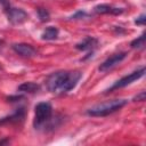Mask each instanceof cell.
Segmentation results:
<instances>
[{"mask_svg":"<svg viewBox=\"0 0 146 146\" xmlns=\"http://www.w3.org/2000/svg\"><path fill=\"white\" fill-rule=\"evenodd\" d=\"M145 36H146V34L143 33L140 36H138L137 39H135V40L131 42L130 46H131L132 48H137V49L144 48V46H145Z\"/></svg>","mask_w":146,"mask_h":146,"instance_id":"cell-14","label":"cell"},{"mask_svg":"<svg viewBox=\"0 0 146 146\" xmlns=\"http://www.w3.org/2000/svg\"><path fill=\"white\" fill-rule=\"evenodd\" d=\"M7 143H9V140H1V141H0V145H2V144H7Z\"/></svg>","mask_w":146,"mask_h":146,"instance_id":"cell-18","label":"cell"},{"mask_svg":"<svg viewBox=\"0 0 146 146\" xmlns=\"http://www.w3.org/2000/svg\"><path fill=\"white\" fill-rule=\"evenodd\" d=\"M127 56V52H117V54H114L112 55L111 57H108L105 62H103L99 66V71L102 72H105V71H108L111 70L112 67H114L115 65H117L120 62H122Z\"/></svg>","mask_w":146,"mask_h":146,"instance_id":"cell-6","label":"cell"},{"mask_svg":"<svg viewBox=\"0 0 146 146\" xmlns=\"http://www.w3.org/2000/svg\"><path fill=\"white\" fill-rule=\"evenodd\" d=\"M68 76L67 71H57L51 73L46 80V87L51 92H59L62 86Z\"/></svg>","mask_w":146,"mask_h":146,"instance_id":"cell-3","label":"cell"},{"mask_svg":"<svg viewBox=\"0 0 146 146\" xmlns=\"http://www.w3.org/2000/svg\"><path fill=\"white\" fill-rule=\"evenodd\" d=\"M58 36V29L55 27V26H49L47 27L43 33L41 34V38L43 40H54Z\"/></svg>","mask_w":146,"mask_h":146,"instance_id":"cell-13","label":"cell"},{"mask_svg":"<svg viewBox=\"0 0 146 146\" xmlns=\"http://www.w3.org/2000/svg\"><path fill=\"white\" fill-rule=\"evenodd\" d=\"M128 102L125 99H112V100H107L100 104H97L92 107H90L87 111L88 115L91 116H106L108 114H112L114 112H116L117 110L122 108Z\"/></svg>","mask_w":146,"mask_h":146,"instance_id":"cell-1","label":"cell"},{"mask_svg":"<svg viewBox=\"0 0 146 146\" xmlns=\"http://www.w3.org/2000/svg\"><path fill=\"white\" fill-rule=\"evenodd\" d=\"M25 116V111L24 108H18L15 113H13L11 115H8L6 117H2L0 120V124H6V123H13V122H18L22 121Z\"/></svg>","mask_w":146,"mask_h":146,"instance_id":"cell-9","label":"cell"},{"mask_svg":"<svg viewBox=\"0 0 146 146\" xmlns=\"http://www.w3.org/2000/svg\"><path fill=\"white\" fill-rule=\"evenodd\" d=\"M34 127L40 128L51 120L52 108L49 103H39L34 108Z\"/></svg>","mask_w":146,"mask_h":146,"instance_id":"cell-2","label":"cell"},{"mask_svg":"<svg viewBox=\"0 0 146 146\" xmlns=\"http://www.w3.org/2000/svg\"><path fill=\"white\" fill-rule=\"evenodd\" d=\"M145 74V67H140L139 70H137V71H135V72H132V73H130L129 75H125V76H123L122 79H120V80H117L108 90H107V92H110V91H113V90H115V89H120V88H123V87H127L128 84H130V83H132L133 81H136V80H138V79H140L143 75Z\"/></svg>","mask_w":146,"mask_h":146,"instance_id":"cell-4","label":"cell"},{"mask_svg":"<svg viewBox=\"0 0 146 146\" xmlns=\"http://www.w3.org/2000/svg\"><path fill=\"white\" fill-rule=\"evenodd\" d=\"M18 91L21 92H30V94H33V92H36L40 90V86L38 83H34V82H24L22 84L18 86L17 88Z\"/></svg>","mask_w":146,"mask_h":146,"instance_id":"cell-12","label":"cell"},{"mask_svg":"<svg viewBox=\"0 0 146 146\" xmlns=\"http://www.w3.org/2000/svg\"><path fill=\"white\" fill-rule=\"evenodd\" d=\"M36 13H38V16H39L40 21L46 22V21L49 19V16H50V15H49V11H48L47 9H44V8H38Z\"/></svg>","mask_w":146,"mask_h":146,"instance_id":"cell-15","label":"cell"},{"mask_svg":"<svg viewBox=\"0 0 146 146\" xmlns=\"http://www.w3.org/2000/svg\"><path fill=\"white\" fill-rule=\"evenodd\" d=\"M7 17H8V21L13 25H19V24H23L27 19V14L25 10L21 8H8Z\"/></svg>","mask_w":146,"mask_h":146,"instance_id":"cell-5","label":"cell"},{"mask_svg":"<svg viewBox=\"0 0 146 146\" xmlns=\"http://www.w3.org/2000/svg\"><path fill=\"white\" fill-rule=\"evenodd\" d=\"M145 98H146V92H145V91H140V92L133 98V100H135V102H144Z\"/></svg>","mask_w":146,"mask_h":146,"instance_id":"cell-17","label":"cell"},{"mask_svg":"<svg viewBox=\"0 0 146 146\" xmlns=\"http://www.w3.org/2000/svg\"><path fill=\"white\" fill-rule=\"evenodd\" d=\"M81 76H82V74H81V72H79V71L68 72V76H67L66 81L64 82V84L62 86L59 92L64 94V92H67V91L72 90V89L76 86V83L79 82V80L81 79Z\"/></svg>","mask_w":146,"mask_h":146,"instance_id":"cell-7","label":"cell"},{"mask_svg":"<svg viewBox=\"0 0 146 146\" xmlns=\"http://www.w3.org/2000/svg\"><path fill=\"white\" fill-rule=\"evenodd\" d=\"M96 46H97V40L94 39V38H91V36H88L83 41L76 43L75 48L79 49V50H88V49H92Z\"/></svg>","mask_w":146,"mask_h":146,"instance_id":"cell-11","label":"cell"},{"mask_svg":"<svg viewBox=\"0 0 146 146\" xmlns=\"http://www.w3.org/2000/svg\"><path fill=\"white\" fill-rule=\"evenodd\" d=\"M95 11L97 14H114V15H119L123 11L122 8H115V7H112L110 5H105V3H102V5H97L95 7Z\"/></svg>","mask_w":146,"mask_h":146,"instance_id":"cell-10","label":"cell"},{"mask_svg":"<svg viewBox=\"0 0 146 146\" xmlns=\"http://www.w3.org/2000/svg\"><path fill=\"white\" fill-rule=\"evenodd\" d=\"M146 22V15L145 14H141L139 17H137V19H135V23L137 25H144Z\"/></svg>","mask_w":146,"mask_h":146,"instance_id":"cell-16","label":"cell"},{"mask_svg":"<svg viewBox=\"0 0 146 146\" xmlns=\"http://www.w3.org/2000/svg\"><path fill=\"white\" fill-rule=\"evenodd\" d=\"M13 50L23 57L36 56V50L29 43H15V44H13Z\"/></svg>","mask_w":146,"mask_h":146,"instance_id":"cell-8","label":"cell"}]
</instances>
